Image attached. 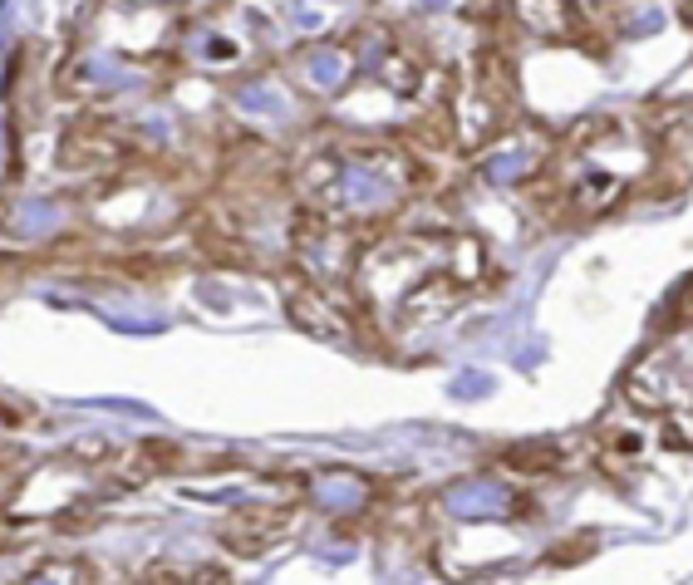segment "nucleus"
Instances as JSON below:
<instances>
[{
    "instance_id": "nucleus-1",
    "label": "nucleus",
    "mask_w": 693,
    "mask_h": 585,
    "mask_svg": "<svg viewBox=\"0 0 693 585\" xmlns=\"http://www.w3.org/2000/svg\"><path fill=\"white\" fill-rule=\"evenodd\" d=\"M20 487V472H15V458H0V507L10 502V492Z\"/></svg>"
}]
</instances>
